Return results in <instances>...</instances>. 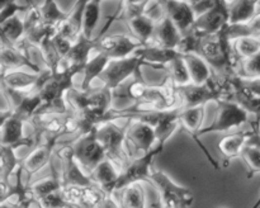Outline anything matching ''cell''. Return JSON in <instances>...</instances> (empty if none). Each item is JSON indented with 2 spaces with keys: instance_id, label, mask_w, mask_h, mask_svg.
<instances>
[{
  "instance_id": "1",
  "label": "cell",
  "mask_w": 260,
  "mask_h": 208,
  "mask_svg": "<svg viewBox=\"0 0 260 208\" xmlns=\"http://www.w3.org/2000/svg\"><path fill=\"white\" fill-rule=\"evenodd\" d=\"M66 99L70 111L79 121V134L96 128L106 121L113 108V93L106 86L91 88L89 90L74 88L69 91Z\"/></svg>"
},
{
  "instance_id": "2",
  "label": "cell",
  "mask_w": 260,
  "mask_h": 208,
  "mask_svg": "<svg viewBox=\"0 0 260 208\" xmlns=\"http://www.w3.org/2000/svg\"><path fill=\"white\" fill-rule=\"evenodd\" d=\"M226 28L215 34L202 37L197 50L198 55L210 63L216 76L238 75L236 67L240 60L234 52L233 42L229 38Z\"/></svg>"
},
{
  "instance_id": "3",
  "label": "cell",
  "mask_w": 260,
  "mask_h": 208,
  "mask_svg": "<svg viewBox=\"0 0 260 208\" xmlns=\"http://www.w3.org/2000/svg\"><path fill=\"white\" fill-rule=\"evenodd\" d=\"M127 124L119 126L117 121H104L95 128L96 137L106 152V157L111 160L119 170H123L131 161L128 152H127Z\"/></svg>"
},
{
  "instance_id": "4",
  "label": "cell",
  "mask_w": 260,
  "mask_h": 208,
  "mask_svg": "<svg viewBox=\"0 0 260 208\" xmlns=\"http://www.w3.org/2000/svg\"><path fill=\"white\" fill-rule=\"evenodd\" d=\"M150 185L156 188L161 208H190L194 203V194L192 190L177 184L161 170H152Z\"/></svg>"
},
{
  "instance_id": "5",
  "label": "cell",
  "mask_w": 260,
  "mask_h": 208,
  "mask_svg": "<svg viewBox=\"0 0 260 208\" xmlns=\"http://www.w3.org/2000/svg\"><path fill=\"white\" fill-rule=\"evenodd\" d=\"M217 111L215 119L208 126L202 127L198 133V137H202L208 133H217V132H228L234 128H240L244 124L249 123L250 114L233 100H218Z\"/></svg>"
},
{
  "instance_id": "6",
  "label": "cell",
  "mask_w": 260,
  "mask_h": 208,
  "mask_svg": "<svg viewBox=\"0 0 260 208\" xmlns=\"http://www.w3.org/2000/svg\"><path fill=\"white\" fill-rule=\"evenodd\" d=\"M165 145L157 144L156 146L149 152L144 155H140L137 157H132L126 167L121 171L118 183H117L116 193L121 192L128 185L135 183H147L150 184V177L152 172V165L155 159L164 151Z\"/></svg>"
},
{
  "instance_id": "7",
  "label": "cell",
  "mask_w": 260,
  "mask_h": 208,
  "mask_svg": "<svg viewBox=\"0 0 260 208\" xmlns=\"http://www.w3.org/2000/svg\"><path fill=\"white\" fill-rule=\"evenodd\" d=\"M142 66H146V63L137 53H134L128 57L111 60L99 80H102L103 86L114 90L126 81L131 80L132 78L142 76Z\"/></svg>"
},
{
  "instance_id": "8",
  "label": "cell",
  "mask_w": 260,
  "mask_h": 208,
  "mask_svg": "<svg viewBox=\"0 0 260 208\" xmlns=\"http://www.w3.org/2000/svg\"><path fill=\"white\" fill-rule=\"evenodd\" d=\"M73 154L76 161L86 175L90 177L96 166L106 160V152L96 137L95 128L85 133L79 134L78 138L71 144Z\"/></svg>"
},
{
  "instance_id": "9",
  "label": "cell",
  "mask_w": 260,
  "mask_h": 208,
  "mask_svg": "<svg viewBox=\"0 0 260 208\" xmlns=\"http://www.w3.org/2000/svg\"><path fill=\"white\" fill-rule=\"evenodd\" d=\"M144 43L134 36L128 34H99L96 52H102L111 60L124 58L134 55Z\"/></svg>"
},
{
  "instance_id": "10",
  "label": "cell",
  "mask_w": 260,
  "mask_h": 208,
  "mask_svg": "<svg viewBox=\"0 0 260 208\" xmlns=\"http://www.w3.org/2000/svg\"><path fill=\"white\" fill-rule=\"evenodd\" d=\"M177 93L179 96L180 107L183 108L206 107L211 101L217 103L221 100L220 91L217 90L212 80L206 84L189 83L177 86Z\"/></svg>"
},
{
  "instance_id": "11",
  "label": "cell",
  "mask_w": 260,
  "mask_h": 208,
  "mask_svg": "<svg viewBox=\"0 0 260 208\" xmlns=\"http://www.w3.org/2000/svg\"><path fill=\"white\" fill-rule=\"evenodd\" d=\"M57 157L60 159L61 164V180H62L63 188L69 187H90L94 184L93 180L89 175L84 172L79 162L76 161L73 154L71 145L63 146L56 152Z\"/></svg>"
},
{
  "instance_id": "12",
  "label": "cell",
  "mask_w": 260,
  "mask_h": 208,
  "mask_svg": "<svg viewBox=\"0 0 260 208\" xmlns=\"http://www.w3.org/2000/svg\"><path fill=\"white\" fill-rule=\"evenodd\" d=\"M205 108L206 107H193V108H183L180 107L179 109V128L187 134H189L196 144L198 145L201 150L203 151L205 156L207 157L208 162L212 165L215 169H220L218 167L217 160L213 159L212 155L210 154L205 145L202 144L201 138L198 137V133L202 129L203 118H205Z\"/></svg>"
},
{
  "instance_id": "13",
  "label": "cell",
  "mask_w": 260,
  "mask_h": 208,
  "mask_svg": "<svg viewBox=\"0 0 260 208\" xmlns=\"http://www.w3.org/2000/svg\"><path fill=\"white\" fill-rule=\"evenodd\" d=\"M230 24L229 8L226 0H218L217 4L207 12L202 13L196 19L193 29L202 37L221 32Z\"/></svg>"
},
{
  "instance_id": "14",
  "label": "cell",
  "mask_w": 260,
  "mask_h": 208,
  "mask_svg": "<svg viewBox=\"0 0 260 208\" xmlns=\"http://www.w3.org/2000/svg\"><path fill=\"white\" fill-rule=\"evenodd\" d=\"M24 122L19 117L12 113V109L2 111V146H14L17 149L22 146H30L35 140L24 134Z\"/></svg>"
},
{
  "instance_id": "15",
  "label": "cell",
  "mask_w": 260,
  "mask_h": 208,
  "mask_svg": "<svg viewBox=\"0 0 260 208\" xmlns=\"http://www.w3.org/2000/svg\"><path fill=\"white\" fill-rule=\"evenodd\" d=\"M127 145L144 155L157 145L156 133L151 124L140 119H129L126 132Z\"/></svg>"
},
{
  "instance_id": "16",
  "label": "cell",
  "mask_w": 260,
  "mask_h": 208,
  "mask_svg": "<svg viewBox=\"0 0 260 208\" xmlns=\"http://www.w3.org/2000/svg\"><path fill=\"white\" fill-rule=\"evenodd\" d=\"M0 63H2V71L27 68L33 73H42L40 66L33 62L28 50L3 41L2 50H0Z\"/></svg>"
},
{
  "instance_id": "17",
  "label": "cell",
  "mask_w": 260,
  "mask_h": 208,
  "mask_svg": "<svg viewBox=\"0 0 260 208\" xmlns=\"http://www.w3.org/2000/svg\"><path fill=\"white\" fill-rule=\"evenodd\" d=\"M57 138H46L41 144H38L35 149L30 151L27 157L22 160L23 171L27 177L35 175L48 164H52V155L55 151V147L57 146Z\"/></svg>"
},
{
  "instance_id": "18",
  "label": "cell",
  "mask_w": 260,
  "mask_h": 208,
  "mask_svg": "<svg viewBox=\"0 0 260 208\" xmlns=\"http://www.w3.org/2000/svg\"><path fill=\"white\" fill-rule=\"evenodd\" d=\"M164 7L168 17L179 28L183 34L192 29L196 19H197V15L189 2L187 0H165Z\"/></svg>"
},
{
  "instance_id": "19",
  "label": "cell",
  "mask_w": 260,
  "mask_h": 208,
  "mask_svg": "<svg viewBox=\"0 0 260 208\" xmlns=\"http://www.w3.org/2000/svg\"><path fill=\"white\" fill-rule=\"evenodd\" d=\"M41 79L42 73L25 71L23 68L2 71V85L15 91H30L38 89Z\"/></svg>"
},
{
  "instance_id": "20",
  "label": "cell",
  "mask_w": 260,
  "mask_h": 208,
  "mask_svg": "<svg viewBox=\"0 0 260 208\" xmlns=\"http://www.w3.org/2000/svg\"><path fill=\"white\" fill-rule=\"evenodd\" d=\"M96 43H98V37L88 38L84 34H81L73 43L70 52H69V55L63 60V66L75 67L83 73L86 62L91 57V51H95Z\"/></svg>"
},
{
  "instance_id": "21",
  "label": "cell",
  "mask_w": 260,
  "mask_h": 208,
  "mask_svg": "<svg viewBox=\"0 0 260 208\" xmlns=\"http://www.w3.org/2000/svg\"><path fill=\"white\" fill-rule=\"evenodd\" d=\"M135 53L141 56L146 66H151L154 68H164V70L168 63L182 56V53L178 52L177 50L164 48L155 43L142 45Z\"/></svg>"
},
{
  "instance_id": "22",
  "label": "cell",
  "mask_w": 260,
  "mask_h": 208,
  "mask_svg": "<svg viewBox=\"0 0 260 208\" xmlns=\"http://www.w3.org/2000/svg\"><path fill=\"white\" fill-rule=\"evenodd\" d=\"M119 177H121V170L108 159L103 160L90 174V179L93 180L94 184L107 194H116Z\"/></svg>"
},
{
  "instance_id": "23",
  "label": "cell",
  "mask_w": 260,
  "mask_h": 208,
  "mask_svg": "<svg viewBox=\"0 0 260 208\" xmlns=\"http://www.w3.org/2000/svg\"><path fill=\"white\" fill-rule=\"evenodd\" d=\"M249 136H250V129L248 128L245 131H239L233 134H228L218 141V151L225 159L223 166H226L235 157L241 156L244 147L248 144Z\"/></svg>"
},
{
  "instance_id": "24",
  "label": "cell",
  "mask_w": 260,
  "mask_h": 208,
  "mask_svg": "<svg viewBox=\"0 0 260 208\" xmlns=\"http://www.w3.org/2000/svg\"><path fill=\"white\" fill-rule=\"evenodd\" d=\"M183 37V33L180 32L179 28L173 23L169 17H165L164 19L160 20L155 25V32L152 42L157 46H161L164 48H170V50H177L180 40Z\"/></svg>"
},
{
  "instance_id": "25",
  "label": "cell",
  "mask_w": 260,
  "mask_h": 208,
  "mask_svg": "<svg viewBox=\"0 0 260 208\" xmlns=\"http://www.w3.org/2000/svg\"><path fill=\"white\" fill-rule=\"evenodd\" d=\"M179 108L161 111L154 124L157 144L165 145L179 128Z\"/></svg>"
},
{
  "instance_id": "26",
  "label": "cell",
  "mask_w": 260,
  "mask_h": 208,
  "mask_svg": "<svg viewBox=\"0 0 260 208\" xmlns=\"http://www.w3.org/2000/svg\"><path fill=\"white\" fill-rule=\"evenodd\" d=\"M185 63H187V67L189 70L190 80L194 84H206L208 81L212 80L213 73L212 67L210 66V63L205 60L201 55L198 53H187V55H183Z\"/></svg>"
},
{
  "instance_id": "27",
  "label": "cell",
  "mask_w": 260,
  "mask_h": 208,
  "mask_svg": "<svg viewBox=\"0 0 260 208\" xmlns=\"http://www.w3.org/2000/svg\"><path fill=\"white\" fill-rule=\"evenodd\" d=\"M229 8L230 24H243L249 22L258 13L255 0H226Z\"/></svg>"
},
{
  "instance_id": "28",
  "label": "cell",
  "mask_w": 260,
  "mask_h": 208,
  "mask_svg": "<svg viewBox=\"0 0 260 208\" xmlns=\"http://www.w3.org/2000/svg\"><path fill=\"white\" fill-rule=\"evenodd\" d=\"M109 61H111V58L108 56L95 51V55L89 58V61L86 62L85 67L83 70V81H81L80 85L81 90H89V89H91V83L95 79L101 78L102 74L104 73V70L108 66Z\"/></svg>"
},
{
  "instance_id": "29",
  "label": "cell",
  "mask_w": 260,
  "mask_h": 208,
  "mask_svg": "<svg viewBox=\"0 0 260 208\" xmlns=\"http://www.w3.org/2000/svg\"><path fill=\"white\" fill-rule=\"evenodd\" d=\"M0 37L3 42L18 46L25 38L24 20L19 15H13L4 22H0Z\"/></svg>"
},
{
  "instance_id": "30",
  "label": "cell",
  "mask_w": 260,
  "mask_h": 208,
  "mask_svg": "<svg viewBox=\"0 0 260 208\" xmlns=\"http://www.w3.org/2000/svg\"><path fill=\"white\" fill-rule=\"evenodd\" d=\"M124 20H126L127 27H128V29L132 32L134 37H136L137 40L141 41L144 45L152 42L156 23L152 22L147 15H145V13L144 14L136 15V17L128 18V19Z\"/></svg>"
},
{
  "instance_id": "31",
  "label": "cell",
  "mask_w": 260,
  "mask_h": 208,
  "mask_svg": "<svg viewBox=\"0 0 260 208\" xmlns=\"http://www.w3.org/2000/svg\"><path fill=\"white\" fill-rule=\"evenodd\" d=\"M63 189L62 180H61L60 172H57V170L53 167L52 165V174L46 177L45 179H41L38 182H35L33 184H30L28 187L29 190V195L33 200L38 199V198L46 197V195L51 194L53 192H57V190Z\"/></svg>"
},
{
  "instance_id": "32",
  "label": "cell",
  "mask_w": 260,
  "mask_h": 208,
  "mask_svg": "<svg viewBox=\"0 0 260 208\" xmlns=\"http://www.w3.org/2000/svg\"><path fill=\"white\" fill-rule=\"evenodd\" d=\"M53 32H55V29H53L52 32L48 33V34L41 41V43L38 45L37 48L40 50L43 62L46 63V68H48L51 73L55 74L63 67V58L61 57V55L58 53V51L56 50L55 45H53Z\"/></svg>"
},
{
  "instance_id": "33",
  "label": "cell",
  "mask_w": 260,
  "mask_h": 208,
  "mask_svg": "<svg viewBox=\"0 0 260 208\" xmlns=\"http://www.w3.org/2000/svg\"><path fill=\"white\" fill-rule=\"evenodd\" d=\"M231 42H233L234 52L239 60H245V58L253 57L260 53V37L244 36V37H239L231 41Z\"/></svg>"
},
{
  "instance_id": "34",
  "label": "cell",
  "mask_w": 260,
  "mask_h": 208,
  "mask_svg": "<svg viewBox=\"0 0 260 208\" xmlns=\"http://www.w3.org/2000/svg\"><path fill=\"white\" fill-rule=\"evenodd\" d=\"M122 208H146L145 189L141 183H135L121 190Z\"/></svg>"
},
{
  "instance_id": "35",
  "label": "cell",
  "mask_w": 260,
  "mask_h": 208,
  "mask_svg": "<svg viewBox=\"0 0 260 208\" xmlns=\"http://www.w3.org/2000/svg\"><path fill=\"white\" fill-rule=\"evenodd\" d=\"M104 0H86L84 12L83 34L88 38H93V33L101 19V5Z\"/></svg>"
},
{
  "instance_id": "36",
  "label": "cell",
  "mask_w": 260,
  "mask_h": 208,
  "mask_svg": "<svg viewBox=\"0 0 260 208\" xmlns=\"http://www.w3.org/2000/svg\"><path fill=\"white\" fill-rule=\"evenodd\" d=\"M226 30H228L230 41L236 40L239 37H244V36L260 37V12L256 13L249 22L243 23V24H229Z\"/></svg>"
},
{
  "instance_id": "37",
  "label": "cell",
  "mask_w": 260,
  "mask_h": 208,
  "mask_svg": "<svg viewBox=\"0 0 260 208\" xmlns=\"http://www.w3.org/2000/svg\"><path fill=\"white\" fill-rule=\"evenodd\" d=\"M165 70L168 71V78L173 81L177 86L185 85V84L192 83L189 75V70L187 67L183 55L173 60L172 62L165 66Z\"/></svg>"
},
{
  "instance_id": "38",
  "label": "cell",
  "mask_w": 260,
  "mask_h": 208,
  "mask_svg": "<svg viewBox=\"0 0 260 208\" xmlns=\"http://www.w3.org/2000/svg\"><path fill=\"white\" fill-rule=\"evenodd\" d=\"M41 12H42L46 24L53 28L57 27V24H60L68 17V13L60 9L56 0H43V4L41 5Z\"/></svg>"
},
{
  "instance_id": "39",
  "label": "cell",
  "mask_w": 260,
  "mask_h": 208,
  "mask_svg": "<svg viewBox=\"0 0 260 208\" xmlns=\"http://www.w3.org/2000/svg\"><path fill=\"white\" fill-rule=\"evenodd\" d=\"M240 157H243L248 165V172H246L248 179H251L255 174H260V150L258 147L246 144Z\"/></svg>"
},
{
  "instance_id": "40",
  "label": "cell",
  "mask_w": 260,
  "mask_h": 208,
  "mask_svg": "<svg viewBox=\"0 0 260 208\" xmlns=\"http://www.w3.org/2000/svg\"><path fill=\"white\" fill-rule=\"evenodd\" d=\"M236 74L243 79L260 78V53L253 57L240 60L236 67Z\"/></svg>"
},
{
  "instance_id": "41",
  "label": "cell",
  "mask_w": 260,
  "mask_h": 208,
  "mask_svg": "<svg viewBox=\"0 0 260 208\" xmlns=\"http://www.w3.org/2000/svg\"><path fill=\"white\" fill-rule=\"evenodd\" d=\"M145 15H147L152 22L159 23L167 17L164 3L161 0H150L145 8Z\"/></svg>"
},
{
  "instance_id": "42",
  "label": "cell",
  "mask_w": 260,
  "mask_h": 208,
  "mask_svg": "<svg viewBox=\"0 0 260 208\" xmlns=\"http://www.w3.org/2000/svg\"><path fill=\"white\" fill-rule=\"evenodd\" d=\"M52 41H53V45H55L56 50L58 51V53L61 55V57L65 60L66 56L69 55V52H70L71 47H73V41H70L69 38L63 37V36H61L60 33L56 32V28H55V32H53L52 34Z\"/></svg>"
},
{
  "instance_id": "43",
  "label": "cell",
  "mask_w": 260,
  "mask_h": 208,
  "mask_svg": "<svg viewBox=\"0 0 260 208\" xmlns=\"http://www.w3.org/2000/svg\"><path fill=\"white\" fill-rule=\"evenodd\" d=\"M25 9H27V5H20L17 2L5 5V7H2L0 8V22H4L8 18L13 17V15H17L19 12L24 13Z\"/></svg>"
},
{
  "instance_id": "44",
  "label": "cell",
  "mask_w": 260,
  "mask_h": 208,
  "mask_svg": "<svg viewBox=\"0 0 260 208\" xmlns=\"http://www.w3.org/2000/svg\"><path fill=\"white\" fill-rule=\"evenodd\" d=\"M249 129H250V136H249L248 144L253 145V146L258 147L260 150V118L259 117H254L249 122Z\"/></svg>"
},
{
  "instance_id": "45",
  "label": "cell",
  "mask_w": 260,
  "mask_h": 208,
  "mask_svg": "<svg viewBox=\"0 0 260 208\" xmlns=\"http://www.w3.org/2000/svg\"><path fill=\"white\" fill-rule=\"evenodd\" d=\"M96 208H122L121 200L117 199L116 194H106Z\"/></svg>"
},
{
  "instance_id": "46",
  "label": "cell",
  "mask_w": 260,
  "mask_h": 208,
  "mask_svg": "<svg viewBox=\"0 0 260 208\" xmlns=\"http://www.w3.org/2000/svg\"><path fill=\"white\" fill-rule=\"evenodd\" d=\"M241 81H243V85L248 89L249 91H251L255 95L260 96V78L258 79H243L241 78Z\"/></svg>"
},
{
  "instance_id": "47",
  "label": "cell",
  "mask_w": 260,
  "mask_h": 208,
  "mask_svg": "<svg viewBox=\"0 0 260 208\" xmlns=\"http://www.w3.org/2000/svg\"><path fill=\"white\" fill-rule=\"evenodd\" d=\"M17 0H0V8L5 7L8 4H12V3H15Z\"/></svg>"
},
{
  "instance_id": "48",
  "label": "cell",
  "mask_w": 260,
  "mask_h": 208,
  "mask_svg": "<svg viewBox=\"0 0 260 208\" xmlns=\"http://www.w3.org/2000/svg\"><path fill=\"white\" fill-rule=\"evenodd\" d=\"M250 208H260V194H259V197L256 198V200H255V203H254L253 205H251Z\"/></svg>"
},
{
  "instance_id": "49",
  "label": "cell",
  "mask_w": 260,
  "mask_h": 208,
  "mask_svg": "<svg viewBox=\"0 0 260 208\" xmlns=\"http://www.w3.org/2000/svg\"><path fill=\"white\" fill-rule=\"evenodd\" d=\"M24 208H35V207H32V203H28V204H25Z\"/></svg>"
},
{
  "instance_id": "50",
  "label": "cell",
  "mask_w": 260,
  "mask_h": 208,
  "mask_svg": "<svg viewBox=\"0 0 260 208\" xmlns=\"http://www.w3.org/2000/svg\"><path fill=\"white\" fill-rule=\"evenodd\" d=\"M197 2H200V0H189L190 4H193V3H197Z\"/></svg>"
},
{
  "instance_id": "51",
  "label": "cell",
  "mask_w": 260,
  "mask_h": 208,
  "mask_svg": "<svg viewBox=\"0 0 260 208\" xmlns=\"http://www.w3.org/2000/svg\"><path fill=\"white\" fill-rule=\"evenodd\" d=\"M258 12H260V0L258 2Z\"/></svg>"
},
{
  "instance_id": "52",
  "label": "cell",
  "mask_w": 260,
  "mask_h": 208,
  "mask_svg": "<svg viewBox=\"0 0 260 208\" xmlns=\"http://www.w3.org/2000/svg\"><path fill=\"white\" fill-rule=\"evenodd\" d=\"M217 208H229V207H225V205H221V207H217Z\"/></svg>"
},
{
  "instance_id": "53",
  "label": "cell",
  "mask_w": 260,
  "mask_h": 208,
  "mask_svg": "<svg viewBox=\"0 0 260 208\" xmlns=\"http://www.w3.org/2000/svg\"><path fill=\"white\" fill-rule=\"evenodd\" d=\"M255 2H256V3H258V2H259V0H255Z\"/></svg>"
},
{
  "instance_id": "54",
  "label": "cell",
  "mask_w": 260,
  "mask_h": 208,
  "mask_svg": "<svg viewBox=\"0 0 260 208\" xmlns=\"http://www.w3.org/2000/svg\"><path fill=\"white\" fill-rule=\"evenodd\" d=\"M187 2H189V0H187Z\"/></svg>"
}]
</instances>
